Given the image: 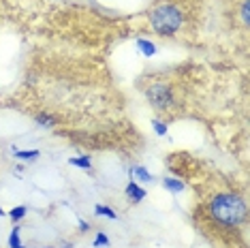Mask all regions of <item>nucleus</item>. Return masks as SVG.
I'll list each match as a JSON object with an SVG mask.
<instances>
[{"instance_id":"obj_15","label":"nucleus","mask_w":250,"mask_h":248,"mask_svg":"<svg viewBox=\"0 0 250 248\" xmlns=\"http://www.w3.org/2000/svg\"><path fill=\"white\" fill-rule=\"evenodd\" d=\"M37 122H41V126H54V118L52 116H45V114L37 116Z\"/></svg>"},{"instance_id":"obj_3","label":"nucleus","mask_w":250,"mask_h":248,"mask_svg":"<svg viewBox=\"0 0 250 248\" xmlns=\"http://www.w3.org/2000/svg\"><path fill=\"white\" fill-rule=\"evenodd\" d=\"M146 94H147V101L158 111H167L173 105V92L167 88V83H154V86L146 90Z\"/></svg>"},{"instance_id":"obj_8","label":"nucleus","mask_w":250,"mask_h":248,"mask_svg":"<svg viewBox=\"0 0 250 248\" xmlns=\"http://www.w3.org/2000/svg\"><path fill=\"white\" fill-rule=\"evenodd\" d=\"M163 186L167 190H171V193H182V190H184V182H180V180H175V178H165Z\"/></svg>"},{"instance_id":"obj_2","label":"nucleus","mask_w":250,"mask_h":248,"mask_svg":"<svg viewBox=\"0 0 250 248\" xmlns=\"http://www.w3.org/2000/svg\"><path fill=\"white\" fill-rule=\"evenodd\" d=\"M184 18H182L180 9L173 4H158V7L150 13V26L156 35L161 37H171L182 28Z\"/></svg>"},{"instance_id":"obj_4","label":"nucleus","mask_w":250,"mask_h":248,"mask_svg":"<svg viewBox=\"0 0 250 248\" xmlns=\"http://www.w3.org/2000/svg\"><path fill=\"white\" fill-rule=\"evenodd\" d=\"M124 193H126V197H128L130 201H133V204H139V201H144V199H146V195H147L137 182H128V184H126V190H124Z\"/></svg>"},{"instance_id":"obj_6","label":"nucleus","mask_w":250,"mask_h":248,"mask_svg":"<svg viewBox=\"0 0 250 248\" xmlns=\"http://www.w3.org/2000/svg\"><path fill=\"white\" fill-rule=\"evenodd\" d=\"M21 229L20 227H13V231L9 233V248H26L24 242H21Z\"/></svg>"},{"instance_id":"obj_5","label":"nucleus","mask_w":250,"mask_h":248,"mask_svg":"<svg viewBox=\"0 0 250 248\" xmlns=\"http://www.w3.org/2000/svg\"><path fill=\"white\" fill-rule=\"evenodd\" d=\"M137 47H139V52L144 54V56H154L156 54V45L154 43H150V41H146V39H137Z\"/></svg>"},{"instance_id":"obj_16","label":"nucleus","mask_w":250,"mask_h":248,"mask_svg":"<svg viewBox=\"0 0 250 248\" xmlns=\"http://www.w3.org/2000/svg\"><path fill=\"white\" fill-rule=\"evenodd\" d=\"M79 227H82V231H88L90 229V225L86 221H79Z\"/></svg>"},{"instance_id":"obj_14","label":"nucleus","mask_w":250,"mask_h":248,"mask_svg":"<svg viewBox=\"0 0 250 248\" xmlns=\"http://www.w3.org/2000/svg\"><path fill=\"white\" fill-rule=\"evenodd\" d=\"M152 126H154L156 135H161V137H165V135H167V124H165L163 120H154V122H152Z\"/></svg>"},{"instance_id":"obj_1","label":"nucleus","mask_w":250,"mask_h":248,"mask_svg":"<svg viewBox=\"0 0 250 248\" xmlns=\"http://www.w3.org/2000/svg\"><path fill=\"white\" fill-rule=\"evenodd\" d=\"M209 214L225 227H237L246 218V201L237 193H220L209 201Z\"/></svg>"},{"instance_id":"obj_17","label":"nucleus","mask_w":250,"mask_h":248,"mask_svg":"<svg viewBox=\"0 0 250 248\" xmlns=\"http://www.w3.org/2000/svg\"><path fill=\"white\" fill-rule=\"evenodd\" d=\"M0 216H7V212H4V210H2V207H0Z\"/></svg>"},{"instance_id":"obj_11","label":"nucleus","mask_w":250,"mask_h":248,"mask_svg":"<svg viewBox=\"0 0 250 248\" xmlns=\"http://www.w3.org/2000/svg\"><path fill=\"white\" fill-rule=\"evenodd\" d=\"M15 156L21 161H37L39 156H41V152L39 150H18L15 152Z\"/></svg>"},{"instance_id":"obj_12","label":"nucleus","mask_w":250,"mask_h":248,"mask_svg":"<svg viewBox=\"0 0 250 248\" xmlns=\"http://www.w3.org/2000/svg\"><path fill=\"white\" fill-rule=\"evenodd\" d=\"M69 163H71V165H75V167H83V169H90V167H92V163H90L86 156H77V159H71Z\"/></svg>"},{"instance_id":"obj_9","label":"nucleus","mask_w":250,"mask_h":248,"mask_svg":"<svg viewBox=\"0 0 250 248\" xmlns=\"http://www.w3.org/2000/svg\"><path fill=\"white\" fill-rule=\"evenodd\" d=\"M94 214H96V216H105V218H109V221H116V218H118V214L113 212L109 206H103V204H99V206L94 207Z\"/></svg>"},{"instance_id":"obj_7","label":"nucleus","mask_w":250,"mask_h":248,"mask_svg":"<svg viewBox=\"0 0 250 248\" xmlns=\"http://www.w3.org/2000/svg\"><path fill=\"white\" fill-rule=\"evenodd\" d=\"M130 173H133V176H137L141 182H152V180H154V176H152V173L147 171L146 167H141V165H135L133 169H130Z\"/></svg>"},{"instance_id":"obj_10","label":"nucleus","mask_w":250,"mask_h":248,"mask_svg":"<svg viewBox=\"0 0 250 248\" xmlns=\"http://www.w3.org/2000/svg\"><path fill=\"white\" fill-rule=\"evenodd\" d=\"M26 214H28V207H26V206H15L13 210H11V212L7 214V216H9V218H11V221H13V223H20L21 218L26 216Z\"/></svg>"},{"instance_id":"obj_13","label":"nucleus","mask_w":250,"mask_h":248,"mask_svg":"<svg viewBox=\"0 0 250 248\" xmlns=\"http://www.w3.org/2000/svg\"><path fill=\"white\" fill-rule=\"evenodd\" d=\"M94 246H101V248H107L109 246V238L101 231V233H96V238H94Z\"/></svg>"}]
</instances>
